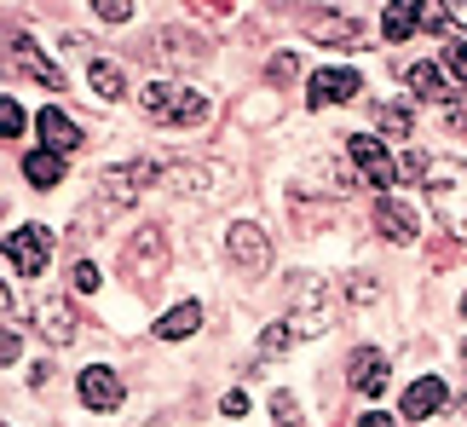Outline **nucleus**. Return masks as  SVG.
I'll list each match as a JSON object with an SVG mask.
<instances>
[{
  "mask_svg": "<svg viewBox=\"0 0 467 427\" xmlns=\"http://www.w3.org/2000/svg\"><path fill=\"white\" fill-rule=\"evenodd\" d=\"M439 64H444V76H451V81L467 87V41H456V35H451V41L439 47Z\"/></svg>",
  "mask_w": 467,
  "mask_h": 427,
  "instance_id": "5701e85b",
  "label": "nucleus"
},
{
  "mask_svg": "<svg viewBox=\"0 0 467 427\" xmlns=\"http://www.w3.org/2000/svg\"><path fill=\"white\" fill-rule=\"evenodd\" d=\"M93 12L104 17V24H128V17H133V6H128V0H99Z\"/></svg>",
  "mask_w": 467,
  "mask_h": 427,
  "instance_id": "bb28decb",
  "label": "nucleus"
},
{
  "mask_svg": "<svg viewBox=\"0 0 467 427\" xmlns=\"http://www.w3.org/2000/svg\"><path fill=\"white\" fill-rule=\"evenodd\" d=\"M347 156H352V168L364 173V180H369L375 191H392V185H399V162L387 156V145H381V139H352V145H347Z\"/></svg>",
  "mask_w": 467,
  "mask_h": 427,
  "instance_id": "423d86ee",
  "label": "nucleus"
},
{
  "mask_svg": "<svg viewBox=\"0 0 467 427\" xmlns=\"http://www.w3.org/2000/svg\"><path fill=\"white\" fill-rule=\"evenodd\" d=\"M289 289H295V300H289V307H295V324H289V329H306V335H317L323 324H329V312H323V289H317V277H295Z\"/></svg>",
  "mask_w": 467,
  "mask_h": 427,
  "instance_id": "6e6552de",
  "label": "nucleus"
},
{
  "mask_svg": "<svg viewBox=\"0 0 467 427\" xmlns=\"http://www.w3.org/2000/svg\"><path fill=\"white\" fill-rule=\"evenodd\" d=\"M81 404H87V411H116V404H121V376L104 370V364L81 370Z\"/></svg>",
  "mask_w": 467,
  "mask_h": 427,
  "instance_id": "9d476101",
  "label": "nucleus"
},
{
  "mask_svg": "<svg viewBox=\"0 0 467 427\" xmlns=\"http://www.w3.org/2000/svg\"><path fill=\"white\" fill-rule=\"evenodd\" d=\"M358 87H364V76H358V69L329 64V69H317V76L306 81V99H312V104H347Z\"/></svg>",
  "mask_w": 467,
  "mask_h": 427,
  "instance_id": "0eeeda50",
  "label": "nucleus"
},
{
  "mask_svg": "<svg viewBox=\"0 0 467 427\" xmlns=\"http://www.w3.org/2000/svg\"><path fill=\"white\" fill-rule=\"evenodd\" d=\"M69 289H76V295H93L99 289V266L93 260H69Z\"/></svg>",
  "mask_w": 467,
  "mask_h": 427,
  "instance_id": "393cba45",
  "label": "nucleus"
},
{
  "mask_svg": "<svg viewBox=\"0 0 467 427\" xmlns=\"http://www.w3.org/2000/svg\"><path fill=\"white\" fill-rule=\"evenodd\" d=\"M289 347H295V329H289V324H272V329H260V359H283Z\"/></svg>",
  "mask_w": 467,
  "mask_h": 427,
  "instance_id": "b1692460",
  "label": "nucleus"
},
{
  "mask_svg": "<svg viewBox=\"0 0 467 427\" xmlns=\"http://www.w3.org/2000/svg\"><path fill=\"white\" fill-rule=\"evenodd\" d=\"M375 225H381L387 243H416V214H410L399 197H381V203H375Z\"/></svg>",
  "mask_w": 467,
  "mask_h": 427,
  "instance_id": "4468645a",
  "label": "nucleus"
},
{
  "mask_svg": "<svg viewBox=\"0 0 467 427\" xmlns=\"http://www.w3.org/2000/svg\"><path fill=\"white\" fill-rule=\"evenodd\" d=\"M0 128H6L12 139H17V133H24V110H17V104H12V99H0Z\"/></svg>",
  "mask_w": 467,
  "mask_h": 427,
  "instance_id": "cd10ccee",
  "label": "nucleus"
},
{
  "mask_svg": "<svg viewBox=\"0 0 467 427\" xmlns=\"http://www.w3.org/2000/svg\"><path fill=\"white\" fill-rule=\"evenodd\" d=\"M29 318H35V329H41L52 347L76 341V300H69V295H58V289H52V295H41V300L29 307Z\"/></svg>",
  "mask_w": 467,
  "mask_h": 427,
  "instance_id": "20e7f679",
  "label": "nucleus"
},
{
  "mask_svg": "<svg viewBox=\"0 0 467 427\" xmlns=\"http://www.w3.org/2000/svg\"><path fill=\"white\" fill-rule=\"evenodd\" d=\"M225 248H231V266L237 272H248V277H260L265 266H272V243H265V231L260 225H231V237H225Z\"/></svg>",
  "mask_w": 467,
  "mask_h": 427,
  "instance_id": "39448f33",
  "label": "nucleus"
},
{
  "mask_svg": "<svg viewBox=\"0 0 467 427\" xmlns=\"http://www.w3.org/2000/svg\"><path fill=\"white\" fill-rule=\"evenodd\" d=\"M220 411H225V416H248V393H237V387H231V393L220 399Z\"/></svg>",
  "mask_w": 467,
  "mask_h": 427,
  "instance_id": "c756f323",
  "label": "nucleus"
},
{
  "mask_svg": "<svg viewBox=\"0 0 467 427\" xmlns=\"http://www.w3.org/2000/svg\"><path fill=\"white\" fill-rule=\"evenodd\" d=\"M306 35L312 41H364V24H358L352 12H329V17H312Z\"/></svg>",
  "mask_w": 467,
  "mask_h": 427,
  "instance_id": "a211bd4d",
  "label": "nucleus"
},
{
  "mask_svg": "<svg viewBox=\"0 0 467 427\" xmlns=\"http://www.w3.org/2000/svg\"><path fill=\"white\" fill-rule=\"evenodd\" d=\"M375 121H381V133H392V139H404L416 128V116H410L404 104H375Z\"/></svg>",
  "mask_w": 467,
  "mask_h": 427,
  "instance_id": "4be33fe9",
  "label": "nucleus"
},
{
  "mask_svg": "<svg viewBox=\"0 0 467 427\" xmlns=\"http://www.w3.org/2000/svg\"><path fill=\"white\" fill-rule=\"evenodd\" d=\"M145 116L196 128V121H208V99L191 93V87H173V81H150V87H145Z\"/></svg>",
  "mask_w": 467,
  "mask_h": 427,
  "instance_id": "f03ea898",
  "label": "nucleus"
},
{
  "mask_svg": "<svg viewBox=\"0 0 467 427\" xmlns=\"http://www.w3.org/2000/svg\"><path fill=\"white\" fill-rule=\"evenodd\" d=\"M462 312H467V295H462Z\"/></svg>",
  "mask_w": 467,
  "mask_h": 427,
  "instance_id": "f704fd0d",
  "label": "nucleus"
},
{
  "mask_svg": "<svg viewBox=\"0 0 467 427\" xmlns=\"http://www.w3.org/2000/svg\"><path fill=\"white\" fill-rule=\"evenodd\" d=\"M272 416H277V427H300V404H295V393H272Z\"/></svg>",
  "mask_w": 467,
  "mask_h": 427,
  "instance_id": "a878e982",
  "label": "nucleus"
},
{
  "mask_svg": "<svg viewBox=\"0 0 467 427\" xmlns=\"http://www.w3.org/2000/svg\"><path fill=\"white\" fill-rule=\"evenodd\" d=\"M196 324H202V300H179L173 312L156 318V335H161V341H185Z\"/></svg>",
  "mask_w": 467,
  "mask_h": 427,
  "instance_id": "dca6fc26",
  "label": "nucleus"
},
{
  "mask_svg": "<svg viewBox=\"0 0 467 427\" xmlns=\"http://www.w3.org/2000/svg\"><path fill=\"white\" fill-rule=\"evenodd\" d=\"M347 295H352V300H375V277H369V272L347 277Z\"/></svg>",
  "mask_w": 467,
  "mask_h": 427,
  "instance_id": "c85d7f7f",
  "label": "nucleus"
},
{
  "mask_svg": "<svg viewBox=\"0 0 467 427\" xmlns=\"http://www.w3.org/2000/svg\"><path fill=\"white\" fill-rule=\"evenodd\" d=\"M12 58H17V69H29V76L41 81V87H64V76L41 58V47H35L29 35H12Z\"/></svg>",
  "mask_w": 467,
  "mask_h": 427,
  "instance_id": "2eb2a0df",
  "label": "nucleus"
},
{
  "mask_svg": "<svg viewBox=\"0 0 467 427\" xmlns=\"http://www.w3.org/2000/svg\"><path fill=\"white\" fill-rule=\"evenodd\" d=\"M24 180L29 185H41V191H52L64 180V156H52V151H29L24 156Z\"/></svg>",
  "mask_w": 467,
  "mask_h": 427,
  "instance_id": "412c9836",
  "label": "nucleus"
},
{
  "mask_svg": "<svg viewBox=\"0 0 467 427\" xmlns=\"http://www.w3.org/2000/svg\"><path fill=\"white\" fill-rule=\"evenodd\" d=\"M439 404H444V381H439V376H421V381L404 393V422H421V416H433Z\"/></svg>",
  "mask_w": 467,
  "mask_h": 427,
  "instance_id": "f3484780",
  "label": "nucleus"
},
{
  "mask_svg": "<svg viewBox=\"0 0 467 427\" xmlns=\"http://www.w3.org/2000/svg\"><path fill=\"white\" fill-rule=\"evenodd\" d=\"M404 81H410V93L433 99L439 110L451 104V93H444V64H410V69H404Z\"/></svg>",
  "mask_w": 467,
  "mask_h": 427,
  "instance_id": "aec40b11",
  "label": "nucleus"
},
{
  "mask_svg": "<svg viewBox=\"0 0 467 427\" xmlns=\"http://www.w3.org/2000/svg\"><path fill=\"white\" fill-rule=\"evenodd\" d=\"M427 203H433L439 225L451 231V237L467 248V162L456 156H444V162L427 168Z\"/></svg>",
  "mask_w": 467,
  "mask_h": 427,
  "instance_id": "f257e3e1",
  "label": "nucleus"
},
{
  "mask_svg": "<svg viewBox=\"0 0 467 427\" xmlns=\"http://www.w3.org/2000/svg\"><path fill=\"white\" fill-rule=\"evenodd\" d=\"M358 427H399V422H392V416H381V411H369V416L358 422Z\"/></svg>",
  "mask_w": 467,
  "mask_h": 427,
  "instance_id": "473e14b6",
  "label": "nucleus"
},
{
  "mask_svg": "<svg viewBox=\"0 0 467 427\" xmlns=\"http://www.w3.org/2000/svg\"><path fill=\"white\" fill-rule=\"evenodd\" d=\"M416 29H427V6H421V0H392L387 17H381V35L399 47V41H410Z\"/></svg>",
  "mask_w": 467,
  "mask_h": 427,
  "instance_id": "ddd939ff",
  "label": "nucleus"
},
{
  "mask_svg": "<svg viewBox=\"0 0 467 427\" xmlns=\"http://www.w3.org/2000/svg\"><path fill=\"white\" fill-rule=\"evenodd\" d=\"M444 116H451V128H467V99H451V104H444Z\"/></svg>",
  "mask_w": 467,
  "mask_h": 427,
  "instance_id": "2f4dec72",
  "label": "nucleus"
},
{
  "mask_svg": "<svg viewBox=\"0 0 467 427\" xmlns=\"http://www.w3.org/2000/svg\"><path fill=\"white\" fill-rule=\"evenodd\" d=\"M47 255H52V231L47 225H17L12 237H6V260H12V272H47Z\"/></svg>",
  "mask_w": 467,
  "mask_h": 427,
  "instance_id": "7ed1b4c3",
  "label": "nucleus"
},
{
  "mask_svg": "<svg viewBox=\"0 0 467 427\" xmlns=\"http://www.w3.org/2000/svg\"><path fill=\"white\" fill-rule=\"evenodd\" d=\"M161 255H168V237H161V231L150 225V231H139V237H133V248H128V260H121V266H128L139 283H150V277H156V266H161Z\"/></svg>",
  "mask_w": 467,
  "mask_h": 427,
  "instance_id": "9b49d317",
  "label": "nucleus"
},
{
  "mask_svg": "<svg viewBox=\"0 0 467 427\" xmlns=\"http://www.w3.org/2000/svg\"><path fill=\"white\" fill-rule=\"evenodd\" d=\"M387 381H392L387 359H381L375 347H358V352H352V387H358L364 399H381V393H387Z\"/></svg>",
  "mask_w": 467,
  "mask_h": 427,
  "instance_id": "1a4fd4ad",
  "label": "nucleus"
},
{
  "mask_svg": "<svg viewBox=\"0 0 467 427\" xmlns=\"http://www.w3.org/2000/svg\"><path fill=\"white\" fill-rule=\"evenodd\" d=\"M87 76H93V93L99 99H121V93H128V69H121L116 58H104V52H93Z\"/></svg>",
  "mask_w": 467,
  "mask_h": 427,
  "instance_id": "6ab92c4d",
  "label": "nucleus"
},
{
  "mask_svg": "<svg viewBox=\"0 0 467 427\" xmlns=\"http://www.w3.org/2000/svg\"><path fill=\"white\" fill-rule=\"evenodd\" d=\"M295 76V58H289V52H277V58H272V81H289Z\"/></svg>",
  "mask_w": 467,
  "mask_h": 427,
  "instance_id": "7c9ffc66",
  "label": "nucleus"
},
{
  "mask_svg": "<svg viewBox=\"0 0 467 427\" xmlns=\"http://www.w3.org/2000/svg\"><path fill=\"white\" fill-rule=\"evenodd\" d=\"M451 12H456V24H467V6H451Z\"/></svg>",
  "mask_w": 467,
  "mask_h": 427,
  "instance_id": "72a5a7b5",
  "label": "nucleus"
},
{
  "mask_svg": "<svg viewBox=\"0 0 467 427\" xmlns=\"http://www.w3.org/2000/svg\"><path fill=\"white\" fill-rule=\"evenodd\" d=\"M35 128H41V145H47L52 156L81 151V128H76V121H69L64 110H41V116H35Z\"/></svg>",
  "mask_w": 467,
  "mask_h": 427,
  "instance_id": "f8f14e48",
  "label": "nucleus"
}]
</instances>
